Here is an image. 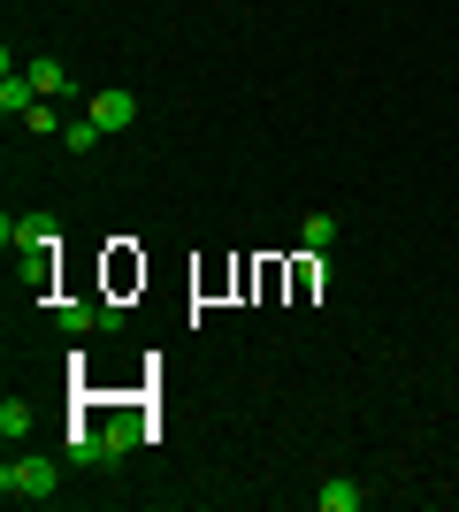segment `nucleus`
Masks as SVG:
<instances>
[{
  "mask_svg": "<svg viewBox=\"0 0 459 512\" xmlns=\"http://www.w3.org/2000/svg\"><path fill=\"white\" fill-rule=\"evenodd\" d=\"M23 130H62V115H54V100H39L31 115H23Z\"/></svg>",
  "mask_w": 459,
  "mask_h": 512,
  "instance_id": "f8f14e48",
  "label": "nucleus"
},
{
  "mask_svg": "<svg viewBox=\"0 0 459 512\" xmlns=\"http://www.w3.org/2000/svg\"><path fill=\"white\" fill-rule=\"evenodd\" d=\"M39 100H46V92L31 85V69H8V77H0V115H8V123H23Z\"/></svg>",
  "mask_w": 459,
  "mask_h": 512,
  "instance_id": "20e7f679",
  "label": "nucleus"
},
{
  "mask_svg": "<svg viewBox=\"0 0 459 512\" xmlns=\"http://www.w3.org/2000/svg\"><path fill=\"white\" fill-rule=\"evenodd\" d=\"M100 130H131L138 123V92L131 85H108V92H92V107H85Z\"/></svg>",
  "mask_w": 459,
  "mask_h": 512,
  "instance_id": "7ed1b4c3",
  "label": "nucleus"
},
{
  "mask_svg": "<svg viewBox=\"0 0 459 512\" xmlns=\"http://www.w3.org/2000/svg\"><path fill=\"white\" fill-rule=\"evenodd\" d=\"M31 85H39L46 100H62V92H69V69L54 62V54H39V62H31Z\"/></svg>",
  "mask_w": 459,
  "mask_h": 512,
  "instance_id": "1a4fd4ad",
  "label": "nucleus"
},
{
  "mask_svg": "<svg viewBox=\"0 0 459 512\" xmlns=\"http://www.w3.org/2000/svg\"><path fill=\"white\" fill-rule=\"evenodd\" d=\"M100 436H108V459H131V444L146 436V428H138V413H108V421H100Z\"/></svg>",
  "mask_w": 459,
  "mask_h": 512,
  "instance_id": "423d86ee",
  "label": "nucleus"
},
{
  "mask_svg": "<svg viewBox=\"0 0 459 512\" xmlns=\"http://www.w3.org/2000/svg\"><path fill=\"white\" fill-rule=\"evenodd\" d=\"M0 436H8V444L31 436V406H23V398H0Z\"/></svg>",
  "mask_w": 459,
  "mask_h": 512,
  "instance_id": "9b49d317",
  "label": "nucleus"
},
{
  "mask_svg": "<svg viewBox=\"0 0 459 512\" xmlns=\"http://www.w3.org/2000/svg\"><path fill=\"white\" fill-rule=\"evenodd\" d=\"M0 245H16V253H54V245H62V222H54V214H8V222H0Z\"/></svg>",
  "mask_w": 459,
  "mask_h": 512,
  "instance_id": "f03ea898",
  "label": "nucleus"
},
{
  "mask_svg": "<svg viewBox=\"0 0 459 512\" xmlns=\"http://www.w3.org/2000/svg\"><path fill=\"white\" fill-rule=\"evenodd\" d=\"M299 245L314 260H329V245H337V214H306V222H299Z\"/></svg>",
  "mask_w": 459,
  "mask_h": 512,
  "instance_id": "6e6552de",
  "label": "nucleus"
},
{
  "mask_svg": "<svg viewBox=\"0 0 459 512\" xmlns=\"http://www.w3.org/2000/svg\"><path fill=\"white\" fill-rule=\"evenodd\" d=\"M100 138H108V130L92 123V115H77V123H62V146H69V153H77V161H85V153H92V146H100Z\"/></svg>",
  "mask_w": 459,
  "mask_h": 512,
  "instance_id": "9d476101",
  "label": "nucleus"
},
{
  "mask_svg": "<svg viewBox=\"0 0 459 512\" xmlns=\"http://www.w3.org/2000/svg\"><path fill=\"white\" fill-rule=\"evenodd\" d=\"M360 505H368V490H360L352 474H329L322 482V512H360Z\"/></svg>",
  "mask_w": 459,
  "mask_h": 512,
  "instance_id": "0eeeda50",
  "label": "nucleus"
},
{
  "mask_svg": "<svg viewBox=\"0 0 459 512\" xmlns=\"http://www.w3.org/2000/svg\"><path fill=\"white\" fill-rule=\"evenodd\" d=\"M54 321H62V337H92V329H100V299H62Z\"/></svg>",
  "mask_w": 459,
  "mask_h": 512,
  "instance_id": "39448f33",
  "label": "nucleus"
},
{
  "mask_svg": "<svg viewBox=\"0 0 459 512\" xmlns=\"http://www.w3.org/2000/svg\"><path fill=\"white\" fill-rule=\"evenodd\" d=\"M0 497L8 505H54L62 497V459H39V451H23L0 467Z\"/></svg>",
  "mask_w": 459,
  "mask_h": 512,
  "instance_id": "f257e3e1",
  "label": "nucleus"
}]
</instances>
